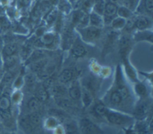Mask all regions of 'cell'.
I'll list each match as a JSON object with an SVG mask.
<instances>
[{
	"label": "cell",
	"mask_w": 153,
	"mask_h": 134,
	"mask_svg": "<svg viewBox=\"0 0 153 134\" xmlns=\"http://www.w3.org/2000/svg\"><path fill=\"white\" fill-rule=\"evenodd\" d=\"M65 134H80L78 121L72 119L65 120L63 124Z\"/></svg>",
	"instance_id": "obj_18"
},
{
	"label": "cell",
	"mask_w": 153,
	"mask_h": 134,
	"mask_svg": "<svg viewBox=\"0 0 153 134\" xmlns=\"http://www.w3.org/2000/svg\"><path fill=\"white\" fill-rule=\"evenodd\" d=\"M89 23L90 26L100 28L103 26V20L102 16L93 12L89 14Z\"/></svg>",
	"instance_id": "obj_26"
},
{
	"label": "cell",
	"mask_w": 153,
	"mask_h": 134,
	"mask_svg": "<svg viewBox=\"0 0 153 134\" xmlns=\"http://www.w3.org/2000/svg\"><path fill=\"white\" fill-rule=\"evenodd\" d=\"M103 119L109 124L121 127L122 129L132 127L135 121L134 118L131 114L112 109L108 107H107Z\"/></svg>",
	"instance_id": "obj_1"
},
{
	"label": "cell",
	"mask_w": 153,
	"mask_h": 134,
	"mask_svg": "<svg viewBox=\"0 0 153 134\" xmlns=\"http://www.w3.org/2000/svg\"><path fill=\"white\" fill-rule=\"evenodd\" d=\"M30 0H19V5L20 7L25 8L29 5Z\"/></svg>",
	"instance_id": "obj_37"
},
{
	"label": "cell",
	"mask_w": 153,
	"mask_h": 134,
	"mask_svg": "<svg viewBox=\"0 0 153 134\" xmlns=\"http://www.w3.org/2000/svg\"><path fill=\"white\" fill-rule=\"evenodd\" d=\"M10 134H16V133H15V132H11Z\"/></svg>",
	"instance_id": "obj_41"
},
{
	"label": "cell",
	"mask_w": 153,
	"mask_h": 134,
	"mask_svg": "<svg viewBox=\"0 0 153 134\" xmlns=\"http://www.w3.org/2000/svg\"><path fill=\"white\" fill-rule=\"evenodd\" d=\"M53 134H65L64 128L62 124H59L53 130Z\"/></svg>",
	"instance_id": "obj_36"
},
{
	"label": "cell",
	"mask_w": 153,
	"mask_h": 134,
	"mask_svg": "<svg viewBox=\"0 0 153 134\" xmlns=\"http://www.w3.org/2000/svg\"><path fill=\"white\" fill-rule=\"evenodd\" d=\"M85 13L83 10L79 9L74 11L71 16V25L76 26Z\"/></svg>",
	"instance_id": "obj_28"
},
{
	"label": "cell",
	"mask_w": 153,
	"mask_h": 134,
	"mask_svg": "<svg viewBox=\"0 0 153 134\" xmlns=\"http://www.w3.org/2000/svg\"><path fill=\"white\" fill-rule=\"evenodd\" d=\"M126 22L127 21L125 19L120 17H116L112 20L111 24L112 28L119 29L125 27Z\"/></svg>",
	"instance_id": "obj_30"
},
{
	"label": "cell",
	"mask_w": 153,
	"mask_h": 134,
	"mask_svg": "<svg viewBox=\"0 0 153 134\" xmlns=\"http://www.w3.org/2000/svg\"><path fill=\"white\" fill-rule=\"evenodd\" d=\"M48 62L49 59L47 57H46L39 60L36 61L35 62H33L27 65L26 66L28 68L30 72L36 75L39 72H41L44 68V67L46 66Z\"/></svg>",
	"instance_id": "obj_20"
},
{
	"label": "cell",
	"mask_w": 153,
	"mask_h": 134,
	"mask_svg": "<svg viewBox=\"0 0 153 134\" xmlns=\"http://www.w3.org/2000/svg\"><path fill=\"white\" fill-rule=\"evenodd\" d=\"M33 47L41 49L53 50L58 45L57 35L53 32L44 33L41 36L32 41H30Z\"/></svg>",
	"instance_id": "obj_3"
},
{
	"label": "cell",
	"mask_w": 153,
	"mask_h": 134,
	"mask_svg": "<svg viewBox=\"0 0 153 134\" xmlns=\"http://www.w3.org/2000/svg\"><path fill=\"white\" fill-rule=\"evenodd\" d=\"M81 88L82 92L81 97V104L84 108H88L94 103V97L90 92L82 88V87Z\"/></svg>",
	"instance_id": "obj_23"
},
{
	"label": "cell",
	"mask_w": 153,
	"mask_h": 134,
	"mask_svg": "<svg viewBox=\"0 0 153 134\" xmlns=\"http://www.w3.org/2000/svg\"><path fill=\"white\" fill-rule=\"evenodd\" d=\"M74 37L70 28H68L64 31L62 41V47L63 50H69L74 42Z\"/></svg>",
	"instance_id": "obj_21"
},
{
	"label": "cell",
	"mask_w": 153,
	"mask_h": 134,
	"mask_svg": "<svg viewBox=\"0 0 153 134\" xmlns=\"http://www.w3.org/2000/svg\"><path fill=\"white\" fill-rule=\"evenodd\" d=\"M47 57V53L46 51L44 49L41 48H37L32 51L30 56L28 57V58L23 62L24 65L26 66L27 65L35 62L36 61L39 60L41 59H44Z\"/></svg>",
	"instance_id": "obj_17"
},
{
	"label": "cell",
	"mask_w": 153,
	"mask_h": 134,
	"mask_svg": "<svg viewBox=\"0 0 153 134\" xmlns=\"http://www.w3.org/2000/svg\"><path fill=\"white\" fill-rule=\"evenodd\" d=\"M82 88L81 83L75 80L70 83V86L68 88V96L71 101L81 103Z\"/></svg>",
	"instance_id": "obj_7"
},
{
	"label": "cell",
	"mask_w": 153,
	"mask_h": 134,
	"mask_svg": "<svg viewBox=\"0 0 153 134\" xmlns=\"http://www.w3.org/2000/svg\"><path fill=\"white\" fill-rule=\"evenodd\" d=\"M133 93L136 99H143L151 98L147 86L143 83L139 81L135 83Z\"/></svg>",
	"instance_id": "obj_14"
},
{
	"label": "cell",
	"mask_w": 153,
	"mask_h": 134,
	"mask_svg": "<svg viewBox=\"0 0 153 134\" xmlns=\"http://www.w3.org/2000/svg\"><path fill=\"white\" fill-rule=\"evenodd\" d=\"M21 45L22 44L17 41L5 42L1 53L2 58L18 54Z\"/></svg>",
	"instance_id": "obj_9"
},
{
	"label": "cell",
	"mask_w": 153,
	"mask_h": 134,
	"mask_svg": "<svg viewBox=\"0 0 153 134\" xmlns=\"http://www.w3.org/2000/svg\"><path fill=\"white\" fill-rule=\"evenodd\" d=\"M58 14V10L56 8H52L47 14H46L45 20L48 26H51L54 24Z\"/></svg>",
	"instance_id": "obj_27"
},
{
	"label": "cell",
	"mask_w": 153,
	"mask_h": 134,
	"mask_svg": "<svg viewBox=\"0 0 153 134\" xmlns=\"http://www.w3.org/2000/svg\"><path fill=\"white\" fill-rule=\"evenodd\" d=\"M69 50L72 56L75 58L84 57L87 53L84 45L77 41H74Z\"/></svg>",
	"instance_id": "obj_15"
},
{
	"label": "cell",
	"mask_w": 153,
	"mask_h": 134,
	"mask_svg": "<svg viewBox=\"0 0 153 134\" xmlns=\"http://www.w3.org/2000/svg\"><path fill=\"white\" fill-rule=\"evenodd\" d=\"M79 74V71L75 68H65L58 75V80L59 83L65 85L76 80V77Z\"/></svg>",
	"instance_id": "obj_6"
},
{
	"label": "cell",
	"mask_w": 153,
	"mask_h": 134,
	"mask_svg": "<svg viewBox=\"0 0 153 134\" xmlns=\"http://www.w3.org/2000/svg\"><path fill=\"white\" fill-rule=\"evenodd\" d=\"M149 116L143 120H135L133 129L136 134H151V120H148Z\"/></svg>",
	"instance_id": "obj_8"
},
{
	"label": "cell",
	"mask_w": 153,
	"mask_h": 134,
	"mask_svg": "<svg viewBox=\"0 0 153 134\" xmlns=\"http://www.w3.org/2000/svg\"><path fill=\"white\" fill-rule=\"evenodd\" d=\"M124 64V68H125V71L128 76V77L133 81V82H137V74L136 72L134 70V69L133 68V66L130 64L128 62V60L127 59H123Z\"/></svg>",
	"instance_id": "obj_25"
},
{
	"label": "cell",
	"mask_w": 153,
	"mask_h": 134,
	"mask_svg": "<svg viewBox=\"0 0 153 134\" xmlns=\"http://www.w3.org/2000/svg\"><path fill=\"white\" fill-rule=\"evenodd\" d=\"M118 7L115 3L108 2L105 4L103 11V22L106 25L111 23L112 20L117 15Z\"/></svg>",
	"instance_id": "obj_10"
},
{
	"label": "cell",
	"mask_w": 153,
	"mask_h": 134,
	"mask_svg": "<svg viewBox=\"0 0 153 134\" xmlns=\"http://www.w3.org/2000/svg\"><path fill=\"white\" fill-rule=\"evenodd\" d=\"M82 39L87 42H92L97 39L101 34L100 28L92 26L78 28Z\"/></svg>",
	"instance_id": "obj_5"
},
{
	"label": "cell",
	"mask_w": 153,
	"mask_h": 134,
	"mask_svg": "<svg viewBox=\"0 0 153 134\" xmlns=\"http://www.w3.org/2000/svg\"><path fill=\"white\" fill-rule=\"evenodd\" d=\"M80 134H104L102 128L88 117H82L78 121Z\"/></svg>",
	"instance_id": "obj_4"
},
{
	"label": "cell",
	"mask_w": 153,
	"mask_h": 134,
	"mask_svg": "<svg viewBox=\"0 0 153 134\" xmlns=\"http://www.w3.org/2000/svg\"><path fill=\"white\" fill-rule=\"evenodd\" d=\"M58 8L61 11L68 13L71 11V5L67 0H60Z\"/></svg>",
	"instance_id": "obj_34"
},
{
	"label": "cell",
	"mask_w": 153,
	"mask_h": 134,
	"mask_svg": "<svg viewBox=\"0 0 153 134\" xmlns=\"http://www.w3.org/2000/svg\"><path fill=\"white\" fill-rule=\"evenodd\" d=\"M152 109V98L137 99L131 112L135 120H143L147 118Z\"/></svg>",
	"instance_id": "obj_2"
},
{
	"label": "cell",
	"mask_w": 153,
	"mask_h": 134,
	"mask_svg": "<svg viewBox=\"0 0 153 134\" xmlns=\"http://www.w3.org/2000/svg\"><path fill=\"white\" fill-rule=\"evenodd\" d=\"M22 103L24 102H22ZM24 103V111L22 112H23L22 114L39 111L42 103L33 95L28 98Z\"/></svg>",
	"instance_id": "obj_11"
},
{
	"label": "cell",
	"mask_w": 153,
	"mask_h": 134,
	"mask_svg": "<svg viewBox=\"0 0 153 134\" xmlns=\"http://www.w3.org/2000/svg\"><path fill=\"white\" fill-rule=\"evenodd\" d=\"M110 1H111V2L115 3V2H118V1H120V0H110Z\"/></svg>",
	"instance_id": "obj_40"
},
{
	"label": "cell",
	"mask_w": 153,
	"mask_h": 134,
	"mask_svg": "<svg viewBox=\"0 0 153 134\" xmlns=\"http://www.w3.org/2000/svg\"><path fill=\"white\" fill-rule=\"evenodd\" d=\"M11 132L8 131L0 122V134H10Z\"/></svg>",
	"instance_id": "obj_38"
},
{
	"label": "cell",
	"mask_w": 153,
	"mask_h": 134,
	"mask_svg": "<svg viewBox=\"0 0 153 134\" xmlns=\"http://www.w3.org/2000/svg\"><path fill=\"white\" fill-rule=\"evenodd\" d=\"M140 5H139L144 12L151 15L153 11V0H142Z\"/></svg>",
	"instance_id": "obj_29"
},
{
	"label": "cell",
	"mask_w": 153,
	"mask_h": 134,
	"mask_svg": "<svg viewBox=\"0 0 153 134\" xmlns=\"http://www.w3.org/2000/svg\"><path fill=\"white\" fill-rule=\"evenodd\" d=\"M20 62H21V60L18 54L2 58L3 69L4 72L10 71L19 67Z\"/></svg>",
	"instance_id": "obj_13"
},
{
	"label": "cell",
	"mask_w": 153,
	"mask_h": 134,
	"mask_svg": "<svg viewBox=\"0 0 153 134\" xmlns=\"http://www.w3.org/2000/svg\"><path fill=\"white\" fill-rule=\"evenodd\" d=\"M117 14L119 16V17L126 19L131 17L133 13L132 11L130 10L128 8L124 6H120V7H118Z\"/></svg>",
	"instance_id": "obj_31"
},
{
	"label": "cell",
	"mask_w": 153,
	"mask_h": 134,
	"mask_svg": "<svg viewBox=\"0 0 153 134\" xmlns=\"http://www.w3.org/2000/svg\"><path fill=\"white\" fill-rule=\"evenodd\" d=\"M36 76L35 74L29 72L24 75V83L23 87L27 93L33 92L36 85Z\"/></svg>",
	"instance_id": "obj_16"
},
{
	"label": "cell",
	"mask_w": 153,
	"mask_h": 134,
	"mask_svg": "<svg viewBox=\"0 0 153 134\" xmlns=\"http://www.w3.org/2000/svg\"><path fill=\"white\" fill-rule=\"evenodd\" d=\"M60 121L57 118L50 115L49 117L45 118L42 123V127L47 130H53L57 126L60 124Z\"/></svg>",
	"instance_id": "obj_24"
},
{
	"label": "cell",
	"mask_w": 153,
	"mask_h": 134,
	"mask_svg": "<svg viewBox=\"0 0 153 134\" xmlns=\"http://www.w3.org/2000/svg\"><path fill=\"white\" fill-rule=\"evenodd\" d=\"M105 2L103 0H95L94 5H93V8H94V12L102 16L105 8Z\"/></svg>",
	"instance_id": "obj_32"
},
{
	"label": "cell",
	"mask_w": 153,
	"mask_h": 134,
	"mask_svg": "<svg viewBox=\"0 0 153 134\" xmlns=\"http://www.w3.org/2000/svg\"><path fill=\"white\" fill-rule=\"evenodd\" d=\"M152 25L151 19L145 16H140L134 20V28L143 31L149 28Z\"/></svg>",
	"instance_id": "obj_22"
},
{
	"label": "cell",
	"mask_w": 153,
	"mask_h": 134,
	"mask_svg": "<svg viewBox=\"0 0 153 134\" xmlns=\"http://www.w3.org/2000/svg\"><path fill=\"white\" fill-rule=\"evenodd\" d=\"M123 6L128 8L131 11L134 10L139 4L140 0H121Z\"/></svg>",
	"instance_id": "obj_33"
},
{
	"label": "cell",
	"mask_w": 153,
	"mask_h": 134,
	"mask_svg": "<svg viewBox=\"0 0 153 134\" xmlns=\"http://www.w3.org/2000/svg\"><path fill=\"white\" fill-rule=\"evenodd\" d=\"M63 25V20H62V17L61 15V13H59L57 19L54 23V26H55V29L56 31H60L62 28Z\"/></svg>",
	"instance_id": "obj_35"
},
{
	"label": "cell",
	"mask_w": 153,
	"mask_h": 134,
	"mask_svg": "<svg viewBox=\"0 0 153 134\" xmlns=\"http://www.w3.org/2000/svg\"><path fill=\"white\" fill-rule=\"evenodd\" d=\"M78 0H68V2L71 4V5H75Z\"/></svg>",
	"instance_id": "obj_39"
},
{
	"label": "cell",
	"mask_w": 153,
	"mask_h": 134,
	"mask_svg": "<svg viewBox=\"0 0 153 134\" xmlns=\"http://www.w3.org/2000/svg\"><path fill=\"white\" fill-rule=\"evenodd\" d=\"M50 96H51L54 99L66 97L68 96V88L65 84L60 83H55L48 89Z\"/></svg>",
	"instance_id": "obj_12"
},
{
	"label": "cell",
	"mask_w": 153,
	"mask_h": 134,
	"mask_svg": "<svg viewBox=\"0 0 153 134\" xmlns=\"http://www.w3.org/2000/svg\"><path fill=\"white\" fill-rule=\"evenodd\" d=\"M33 96H35L42 103L47 102L50 97L48 91L44 87L42 84H36L33 92Z\"/></svg>",
	"instance_id": "obj_19"
}]
</instances>
